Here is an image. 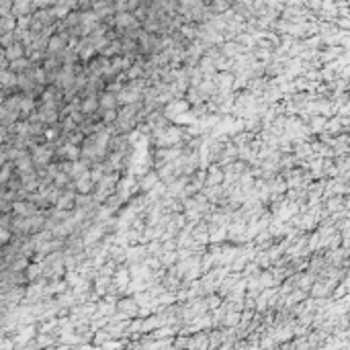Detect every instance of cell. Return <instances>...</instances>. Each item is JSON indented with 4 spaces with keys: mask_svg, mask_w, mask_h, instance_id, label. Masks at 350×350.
Returning a JSON list of instances; mask_svg holds the SVG:
<instances>
[{
    "mask_svg": "<svg viewBox=\"0 0 350 350\" xmlns=\"http://www.w3.org/2000/svg\"><path fill=\"white\" fill-rule=\"evenodd\" d=\"M29 151H31V156H33L35 166H37L39 170H41V168H48L51 156H55V150H53V148H50V146H39V144H35Z\"/></svg>",
    "mask_w": 350,
    "mask_h": 350,
    "instance_id": "6da1fadb",
    "label": "cell"
},
{
    "mask_svg": "<svg viewBox=\"0 0 350 350\" xmlns=\"http://www.w3.org/2000/svg\"><path fill=\"white\" fill-rule=\"evenodd\" d=\"M97 186V182L92 180V176H90V172L88 174H84V176H80L78 180H74V189H76V193L78 195H90V191Z\"/></svg>",
    "mask_w": 350,
    "mask_h": 350,
    "instance_id": "7a4b0ae2",
    "label": "cell"
},
{
    "mask_svg": "<svg viewBox=\"0 0 350 350\" xmlns=\"http://www.w3.org/2000/svg\"><path fill=\"white\" fill-rule=\"evenodd\" d=\"M100 109L102 111H117V104H119V100H117V95H113V92H100Z\"/></svg>",
    "mask_w": 350,
    "mask_h": 350,
    "instance_id": "3957f363",
    "label": "cell"
},
{
    "mask_svg": "<svg viewBox=\"0 0 350 350\" xmlns=\"http://www.w3.org/2000/svg\"><path fill=\"white\" fill-rule=\"evenodd\" d=\"M158 184H160V174L151 170V172H148V174L142 176V180H139V189L142 191H151Z\"/></svg>",
    "mask_w": 350,
    "mask_h": 350,
    "instance_id": "277c9868",
    "label": "cell"
},
{
    "mask_svg": "<svg viewBox=\"0 0 350 350\" xmlns=\"http://www.w3.org/2000/svg\"><path fill=\"white\" fill-rule=\"evenodd\" d=\"M99 107H100L99 97H84L82 99V107H80V109H82L84 115H97Z\"/></svg>",
    "mask_w": 350,
    "mask_h": 350,
    "instance_id": "5b68a950",
    "label": "cell"
},
{
    "mask_svg": "<svg viewBox=\"0 0 350 350\" xmlns=\"http://www.w3.org/2000/svg\"><path fill=\"white\" fill-rule=\"evenodd\" d=\"M35 109H39V107H37V102H35V97H31V95H23V100H21V113L31 117Z\"/></svg>",
    "mask_w": 350,
    "mask_h": 350,
    "instance_id": "8992f818",
    "label": "cell"
},
{
    "mask_svg": "<svg viewBox=\"0 0 350 350\" xmlns=\"http://www.w3.org/2000/svg\"><path fill=\"white\" fill-rule=\"evenodd\" d=\"M70 178H72V176H70V174H66V172H62V170H60V172L55 174L53 184H55V186H57V189H60V191L64 189V186L68 189V182H70Z\"/></svg>",
    "mask_w": 350,
    "mask_h": 350,
    "instance_id": "52a82bcc",
    "label": "cell"
},
{
    "mask_svg": "<svg viewBox=\"0 0 350 350\" xmlns=\"http://www.w3.org/2000/svg\"><path fill=\"white\" fill-rule=\"evenodd\" d=\"M10 170H13V162H4L2 176H0V182H2L4 186H6V184H8V180H10Z\"/></svg>",
    "mask_w": 350,
    "mask_h": 350,
    "instance_id": "ba28073f",
    "label": "cell"
},
{
    "mask_svg": "<svg viewBox=\"0 0 350 350\" xmlns=\"http://www.w3.org/2000/svg\"><path fill=\"white\" fill-rule=\"evenodd\" d=\"M43 137L48 139V142H53V139L60 137V131L55 129V127H45V131H43Z\"/></svg>",
    "mask_w": 350,
    "mask_h": 350,
    "instance_id": "9c48e42d",
    "label": "cell"
},
{
    "mask_svg": "<svg viewBox=\"0 0 350 350\" xmlns=\"http://www.w3.org/2000/svg\"><path fill=\"white\" fill-rule=\"evenodd\" d=\"M148 252L150 254H160L162 250H160V242H150L148 244Z\"/></svg>",
    "mask_w": 350,
    "mask_h": 350,
    "instance_id": "30bf717a",
    "label": "cell"
}]
</instances>
